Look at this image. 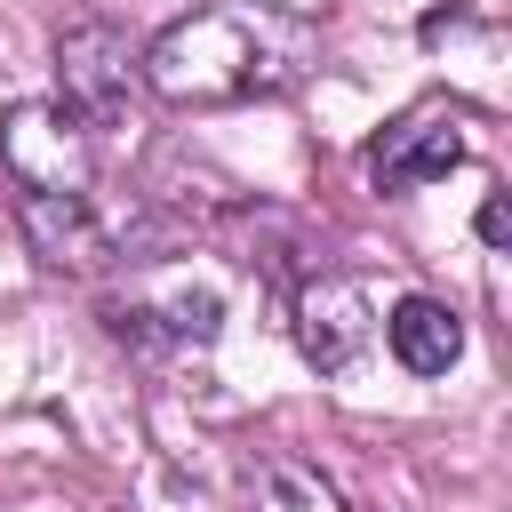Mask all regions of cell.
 Returning a JSON list of instances; mask_svg holds the SVG:
<instances>
[{
    "label": "cell",
    "mask_w": 512,
    "mask_h": 512,
    "mask_svg": "<svg viewBox=\"0 0 512 512\" xmlns=\"http://www.w3.org/2000/svg\"><path fill=\"white\" fill-rule=\"evenodd\" d=\"M320 32L272 0H208L192 16H176L152 48H136V80L192 112V104H248V96H280L312 72Z\"/></svg>",
    "instance_id": "6da1fadb"
},
{
    "label": "cell",
    "mask_w": 512,
    "mask_h": 512,
    "mask_svg": "<svg viewBox=\"0 0 512 512\" xmlns=\"http://www.w3.org/2000/svg\"><path fill=\"white\" fill-rule=\"evenodd\" d=\"M0 168L16 192H96V128L72 104H16L0 128Z\"/></svg>",
    "instance_id": "7a4b0ae2"
},
{
    "label": "cell",
    "mask_w": 512,
    "mask_h": 512,
    "mask_svg": "<svg viewBox=\"0 0 512 512\" xmlns=\"http://www.w3.org/2000/svg\"><path fill=\"white\" fill-rule=\"evenodd\" d=\"M56 80H64L56 104H72L88 128H112V120L128 112V88H136V48H128V32H120L112 16L64 24V32H56Z\"/></svg>",
    "instance_id": "3957f363"
},
{
    "label": "cell",
    "mask_w": 512,
    "mask_h": 512,
    "mask_svg": "<svg viewBox=\"0 0 512 512\" xmlns=\"http://www.w3.org/2000/svg\"><path fill=\"white\" fill-rule=\"evenodd\" d=\"M16 216L32 256L56 272H104L120 256V224H104L96 192H16Z\"/></svg>",
    "instance_id": "277c9868"
},
{
    "label": "cell",
    "mask_w": 512,
    "mask_h": 512,
    "mask_svg": "<svg viewBox=\"0 0 512 512\" xmlns=\"http://www.w3.org/2000/svg\"><path fill=\"white\" fill-rule=\"evenodd\" d=\"M448 168H464V120H456L448 104L400 112V120L376 136V152H368L376 192H416V184H440Z\"/></svg>",
    "instance_id": "5b68a950"
},
{
    "label": "cell",
    "mask_w": 512,
    "mask_h": 512,
    "mask_svg": "<svg viewBox=\"0 0 512 512\" xmlns=\"http://www.w3.org/2000/svg\"><path fill=\"white\" fill-rule=\"evenodd\" d=\"M368 336H376V312H368L360 280L312 272V280L296 288V344H304V360H312L320 376H344V368L368 352Z\"/></svg>",
    "instance_id": "8992f818"
},
{
    "label": "cell",
    "mask_w": 512,
    "mask_h": 512,
    "mask_svg": "<svg viewBox=\"0 0 512 512\" xmlns=\"http://www.w3.org/2000/svg\"><path fill=\"white\" fill-rule=\"evenodd\" d=\"M384 344L408 376H448L464 360V320L440 304V296H400L392 320H384Z\"/></svg>",
    "instance_id": "52a82bcc"
},
{
    "label": "cell",
    "mask_w": 512,
    "mask_h": 512,
    "mask_svg": "<svg viewBox=\"0 0 512 512\" xmlns=\"http://www.w3.org/2000/svg\"><path fill=\"white\" fill-rule=\"evenodd\" d=\"M240 488H248V512H344L336 480L304 456H264V464H248Z\"/></svg>",
    "instance_id": "ba28073f"
},
{
    "label": "cell",
    "mask_w": 512,
    "mask_h": 512,
    "mask_svg": "<svg viewBox=\"0 0 512 512\" xmlns=\"http://www.w3.org/2000/svg\"><path fill=\"white\" fill-rule=\"evenodd\" d=\"M152 320H160L176 344H208L216 320H224V296H216V288H176L168 304H152Z\"/></svg>",
    "instance_id": "9c48e42d"
},
{
    "label": "cell",
    "mask_w": 512,
    "mask_h": 512,
    "mask_svg": "<svg viewBox=\"0 0 512 512\" xmlns=\"http://www.w3.org/2000/svg\"><path fill=\"white\" fill-rule=\"evenodd\" d=\"M480 240H488V248H504V240H512V200H504V192H488V200H480Z\"/></svg>",
    "instance_id": "30bf717a"
}]
</instances>
